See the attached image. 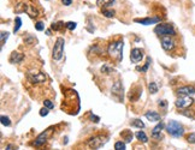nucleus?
I'll return each mask as SVG.
<instances>
[{
	"label": "nucleus",
	"mask_w": 195,
	"mask_h": 150,
	"mask_svg": "<svg viewBox=\"0 0 195 150\" xmlns=\"http://www.w3.org/2000/svg\"><path fill=\"white\" fill-rule=\"evenodd\" d=\"M123 47H124V43L123 41H114V42H111L109 48H107V53L109 55L117 60V61H121L123 59Z\"/></svg>",
	"instance_id": "1"
},
{
	"label": "nucleus",
	"mask_w": 195,
	"mask_h": 150,
	"mask_svg": "<svg viewBox=\"0 0 195 150\" xmlns=\"http://www.w3.org/2000/svg\"><path fill=\"white\" fill-rule=\"evenodd\" d=\"M166 131L169 132V135H171L172 137H182L184 133V128L182 126V124H180L176 120H169V123L166 124Z\"/></svg>",
	"instance_id": "2"
},
{
	"label": "nucleus",
	"mask_w": 195,
	"mask_h": 150,
	"mask_svg": "<svg viewBox=\"0 0 195 150\" xmlns=\"http://www.w3.org/2000/svg\"><path fill=\"white\" fill-rule=\"evenodd\" d=\"M64 46H65V41L63 37H58L55 40V43H54V47H53V51H52V58L57 61L63 58L64 55Z\"/></svg>",
	"instance_id": "3"
},
{
	"label": "nucleus",
	"mask_w": 195,
	"mask_h": 150,
	"mask_svg": "<svg viewBox=\"0 0 195 150\" xmlns=\"http://www.w3.org/2000/svg\"><path fill=\"white\" fill-rule=\"evenodd\" d=\"M154 33L159 36H173L176 35V30L171 24H158L154 28Z\"/></svg>",
	"instance_id": "4"
},
{
	"label": "nucleus",
	"mask_w": 195,
	"mask_h": 150,
	"mask_svg": "<svg viewBox=\"0 0 195 150\" xmlns=\"http://www.w3.org/2000/svg\"><path fill=\"white\" fill-rule=\"evenodd\" d=\"M27 77L33 84H41V83L46 82L45 73H42L41 71H37V70H32V71H29L27 73Z\"/></svg>",
	"instance_id": "5"
},
{
	"label": "nucleus",
	"mask_w": 195,
	"mask_h": 150,
	"mask_svg": "<svg viewBox=\"0 0 195 150\" xmlns=\"http://www.w3.org/2000/svg\"><path fill=\"white\" fill-rule=\"evenodd\" d=\"M106 142H107L106 136L99 135V136H95V137H92L90 139H88V142H87V145H88L89 148H92V149H99V148H101Z\"/></svg>",
	"instance_id": "6"
},
{
	"label": "nucleus",
	"mask_w": 195,
	"mask_h": 150,
	"mask_svg": "<svg viewBox=\"0 0 195 150\" xmlns=\"http://www.w3.org/2000/svg\"><path fill=\"white\" fill-rule=\"evenodd\" d=\"M111 93H112V96L118 102L123 101V85H122V83L119 81L114 82V84L112 85V89H111Z\"/></svg>",
	"instance_id": "7"
},
{
	"label": "nucleus",
	"mask_w": 195,
	"mask_h": 150,
	"mask_svg": "<svg viewBox=\"0 0 195 150\" xmlns=\"http://www.w3.org/2000/svg\"><path fill=\"white\" fill-rule=\"evenodd\" d=\"M194 103V100L190 97V96H180L175 105H176L177 108L180 109H186V108H189L191 105Z\"/></svg>",
	"instance_id": "8"
},
{
	"label": "nucleus",
	"mask_w": 195,
	"mask_h": 150,
	"mask_svg": "<svg viewBox=\"0 0 195 150\" xmlns=\"http://www.w3.org/2000/svg\"><path fill=\"white\" fill-rule=\"evenodd\" d=\"M130 59H131V61L135 63V64L140 63L141 60L143 59V51H142L141 48H134V49H131Z\"/></svg>",
	"instance_id": "9"
},
{
	"label": "nucleus",
	"mask_w": 195,
	"mask_h": 150,
	"mask_svg": "<svg viewBox=\"0 0 195 150\" xmlns=\"http://www.w3.org/2000/svg\"><path fill=\"white\" fill-rule=\"evenodd\" d=\"M177 94L180 96H190L195 95V88L191 85H186V87H181L177 89Z\"/></svg>",
	"instance_id": "10"
},
{
	"label": "nucleus",
	"mask_w": 195,
	"mask_h": 150,
	"mask_svg": "<svg viewBox=\"0 0 195 150\" xmlns=\"http://www.w3.org/2000/svg\"><path fill=\"white\" fill-rule=\"evenodd\" d=\"M161 47L165 51H172L175 48V41L170 36H165L161 38Z\"/></svg>",
	"instance_id": "11"
},
{
	"label": "nucleus",
	"mask_w": 195,
	"mask_h": 150,
	"mask_svg": "<svg viewBox=\"0 0 195 150\" xmlns=\"http://www.w3.org/2000/svg\"><path fill=\"white\" fill-rule=\"evenodd\" d=\"M135 23H140L142 25H151V24H155V23H159L160 22V18L158 17H153V18H142V19H139L136 18L134 19Z\"/></svg>",
	"instance_id": "12"
},
{
	"label": "nucleus",
	"mask_w": 195,
	"mask_h": 150,
	"mask_svg": "<svg viewBox=\"0 0 195 150\" xmlns=\"http://www.w3.org/2000/svg\"><path fill=\"white\" fill-rule=\"evenodd\" d=\"M23 59H24V55L22 53H19V52H12L11 55H10L8 58V61L11 63V64H19V63H22L23 61Z\"/></svg>",
	"instance_id": "13"
},
{
	"label": "nucleus",
	"mask_w": 195,
	"mask_h": 150,
	"mask_svg": "<svg viewBox=\"0 0 195 150\" xmlns=\"http://www.w3.org/2000/svg\"><path fill=\"white\" fill-rule=\"evenodd\" d=\"M164 128V124L160 121L157 124V126H154V128L152 130V137L153 138H157V139H160L163 136H161V131Z\"/></svg>",
	"instance_id": "14"
},
{
	"label": "nucleus",
	"mask_w": 195,
	"mask_h": 150,
	"mask_svg": "<svg viewBox=\"0 0 195 150\" xmlns=\"http://www.w3.org/2000/svg\"><path fill=\"white\" fill-rule=\"evenodd\" d=\"M47 137H48V131H45L42 133H40L36 139H35V142H34V145L35 147H41L42 144H45V142L47 141Z\"/></svg>",
	"instance_id": "15"
},
{
	"label": "nucleus",
	"mask_w": 195,
	"mask_h": 150,
	"mask_svg": "<svg viewBox=\"0 0 195 150\" xmlns=\"http://www.w3.org/2000/svg\"><path fill=\"white\" fill-rule=\"evenodd\" d=\"M144 117L147 118V120H149V121H152V123H159L161 120L160 115L157 112H153V111H148L144 114Z\"/></svg>",
	"instance_id": "16"
},
{
	"label": "nucleus",
	"mask_w": 195,
	"mask_h": 150,
	"mask_svg": "<svg viewBox=\"0 0 195 150\" xmlns=\"http://www.w3.org/2000/svg\"><path fill=\"white\" fill-rule=\"evenodd\" d=\"M114 3V0H96V5L99 7H110Z\"/></svg>",
	"instance_id": "17"
},
{
	"label": "nucleus",
	"mask_w": 195,
	"mask_h": 150,
	"mask_svg": "<svg viewBox=\"0 0 195 150\" xmlns=\"http://www.w3.org/2000/svg\"><path fill=\"white\" fill-rule=\"evenodd\" d=\"M25 11L28 12V15L30 16L32 18H35V17H37V10L35 8V7H33V6H30V5H27V10Z\"/></svg>",
	"instance_id": "18"
},
{
	"label": "nucleus",
	"mask_w": 195,
	"mask_h": 150,
	"mask_svg": "<svg viewBox=\"0 0 195 150\" xmlns=\"http://www.w3.org/2000/svg\"><path fill=\"white\" fill-rule=\"evenodd\" d=\"M136 138H137L139 141H141L142 143H147L148 142V137L146 136V133L143 131H137V132H136Z\"/></svg>",
	"instance_id": "19"
},
{
	"label": "nucleus",
	"mask_w": 195,
	"mask_h": 150,
	"mask_svg": "<svg viewBox=\"0 0 195 150\" xmlns=\"http://www.w3.org/2000/svg\"><path fill=\"white\" fill-rule=\"evenodd\" d=\"M66 23H64V22H57V23H52V25H51V29H53L54 31H59V30L62 29V28H64V25H65Z\"/></svg>",
	"instance_id": "20"
},
{
	"label": "nucleus",
	"mask_w": 195,
	"mask_h": 150,
	"mask_svg": "<svg viewBox=\"0 0 195 150\" xmlns=\"http://www.w3.org/2000/svg\"><path fill=\"white\" fill-rule=\"evenodd\" d=\"M21 27H22V19H21V17H16V19H15V27H13V33L16 34Z\"/></svg>",
	"instance_id": "21"
},
{
	"label": "nucleus",
	"mask_w": 195,
	"mask_h": 150,
	"mask_svg": "<svg viewBox=\"0 0 195 150\" xmlns=\"http://www.w3.org/2000/svg\"><path fill=\"white\" fill-rule=\"evenodd\" d=\"M122 137H125V142H131L133 141V133L129 131V130H125L124 132L121 133Z\"/></svg>",
	"instance_id": "22"
},
{
	"label": "nucleus",
	"mask_w": 195,
	"mask_h": 150,
	"mask_svg": "<svg viewBox=\"0 0 195 150\" xmlns=\"http://www.w3.org/2000/svg\"><path fill=\"white\" fill-rule=\"evenodd\" d=\"M131 126H134V127H137V128H143L144 127V124L141 121L140 119H134L133 120V123H131Z\"/></svg>",
	"instance_id": "23"
},
{
	"label": "nucleus",
	"mask_w": 195,
	"mask_h": 150,
	"mask_svg": "<svg viewBox=\"0 0 195 150\" xmlns=\"http://www.w3.org/2000/svg\"><path fill=\"white\" fill-rule=\"evenodd\" d=\"M101 13H102L106 18H112V17L114 16V11H113V10H107V8H102Z\"/></svg>",
	"instance_id": "24"
},
{
	"label": "nucleus",
	"mask_w": 195,
	"mask_h": 150,
	"mask_svg": "<svg viewBox=\"0 0 195 150\" xmlns=\"http://www.w3.org/2000/svg\"><path fill=\"white\" fill-rule=\"evenodd\" d=\"M148 89H149V93L151 94H157L158 93V85H157V83H154V82L149 83Z\"/></svg>",
	"instance_id": "25"
},
{
	"label": "nucleus",
	"mask_w": 195,
	"mask_h": 150,
	"mask_svg": "<svg viewBox=\"0 0 195 150\" xmlns=\"http://www.w3.org/2000/svg\"><path fill=\"white\" fill-rule=\"evenodd\" d=\"M114 149H116V150H124V149H126V145H125L124 142L118 141V142L114 143Z\"/></svg>",
	"instance_id": "26"
},
{
	"label": "nucleus",
	"mask_w": 195,
	"mask_h": 150,
	"mask_svg": "<svg viewBox=\"0 0 195 150\" xmlns=\"http://www.w3.org/2000/svg\"><path fill=\"white\" fill-rule=\"evenodd\" d=\"M24 42H25V43H28V45H34V43L36 42V38H35V37H33L32 35H28V36H25V37H24Z\"/></svg>",
	"instance_id": "27"
},
{
	"label": "nucleus",
	"mask_w": 195,
	"mask_h": 150,
	"mask_svg": "<svg viewBox=\"0 0 195 150\" xmlns=\"http://www.w3.org/2000/svg\"><path fill=\"white\" fill-rule=\"evenodd\" d=\"M0 121H1V124H3L4 126H10V125H11L10 118H8V117H5V115H1V118H0Z\"/></svg>",
	"instance_id": "28"
},
{
	"label": "nucleus",
	"mask_w": 195,
	"mask_h": 150,
	"mask_svg": "<svg viewBox=\"0 0 195 150\" xmlns=\"http://www.w3.org/2000/svg\"><path fill=\"white\" fill-rule=\"evenodd\" d=\"M8 33L7 31H1V34H0V37H1V46H4L5 45V42H6V40L8 38Z\"/></svg>",
	"instance_id": "29"
},
{
	"label": "nucleus",
	"mask_w": 195,
	"mask_h": 150,
	"mask_svg": "<svg viewBox=\"0 0 195 150\" xmlns=\"http://www.w3.org/2000/svg\"><path fill=\"white\" fill-rule=\"evenodd\" d=\"M65 27H66L67 29H69V30H71V31H72V30H75V29H76L77 23H76V22H67V23L65 24Z\"/></svg>",
	"instance_id": "30"
},
{
	"label": "nucleus",
	"mask_w": 195,
	"mask_h": 150,
	"mask_svg": "<svg viewBox=\"0 0 195 150\" xmlns=\"http://www.w3.org/2000/svg\"><path fill=\"white\" fill-rule=\"evenodd\" d=\"M151 61H152V60H151V58L148 57V58H147V63H146V65H144L142 68H139V70H140L141 72H146V71H147V70H148V67H149V64H151Z\"/></svg>",
	"instance_id": "31"
},
{
	"label": "nucleus",
	"mask_w": 195,
	"mask_h": 150,
	"mask_svg": "<svg viewBox=\"0 0 195 150\" xmlns=\"http://www.w3.org/2000/svg\"><path fill=\"white\" fill-rule=\"evenodd\" d=\"M43 106L47 107V108H50V109L54 108V105H53V102L51 101V100H45V101H43Z\"/></svg>",
	"instance_id": "32"
},
{
	"label": "nucleus",
	"mask_w": 195,
	"mask_h": 150,
	"mask_svg": "<svg viewBox=\"0 0 195 150\" xmlns=\"http://www.w3.org/2000/svg\"><path fill=\"white\" fill-rule=\"evenodd\" d=\"M35 29L37 30V31H42V30H45V24L42 22H37L35 24Z\"/></svg>",
	"instance_id": "33"
},
{
	"label": "nucleus",
	"mask_w": 195,
	"mask_h": 150,
	"mask_svg": "<svg viewBox=\"0 0 195 150\" xmlns=\"http://www.w3.org/2000/svg\"><path fill=\"white\" fill-rule=\"evenodd\" d=\"M48 113H50V108L43 107L42 109H40V115L41 117H46V115H48Z\"/></svg>",
	"instance_id": "34"
},
{
	"label": "nucleus",
	"mask_w": 195,
	"mask_h": 150,
	"mask_svg": "<svg viewBox=\"0 0 195 150\" xmlns=\"http://www.w3.org/2000/svg\"><path fill=\"white\" fill-rule=\"evenodd\" d=\"M187 141L189 142V143H195V132H193V133H189L188 135V137H187Z\"/></svg>",
	"instance_id": "35"
},
{
	"label": "nucleus",
	"mask_w": 195,
	"mask_h": 150,
	"mask_svg": "<svg viewBox=\"0 0 195 150\" xmlns=\"http://www.w3.org/2000/svg\"><path fill=\"white\" fill-rule=\"evenodd\" d=\"M158 105H159V107L163 108V109H166V107H168V102L165 101V100H160V101L158 102Z\"/></svg>",
	"instance_id": "36"
},
{
	"label": "nucleus",
	"mask_w": 195,
	"mask_h": 150,
	"mask_svg": "<svg viewBox=\"0 0 195 150\" xmlns=\"http://www.w3.org/2000/svg\"><path fill=\"white\" fill-rule=\"evenodd\" d=\"M110 71H111V68L109 67V66H104V67H101V72H104V73H110Z\"/></svg>",
	"instance_id": "37"
},
{
	"label": "nucleus",
	"mask_w": 195,
	"mask_h": 150,
	"mask_svg": "<svg viewBox=\"0 0 195 150\" xmlns=\"http://www.w3.org/2000/svg\"><path fill=\"white\" fill-rule=\"evenodd\" d=\"M62 3H63V5H65V6H70L71 3H72V0H62Z\"/></svg>",
	"instance_id": "38"
},
{
	"label": "nucleus",
	"mask_w": 195,
	"mask_h": 150,
	"mask_svg": "<svg viewBox=\"0 0 195 150\" xmlns=\"http://www.w3.org/2000/svg\"><path fill=\"white\" fill-rule=\"evenodd\" d=\"M46 34H47L48 36H50V35H52V34H51V30H50V29H48V30H46Z\"/></svg>",
	"instance_id": "39"
}]
</instances>
